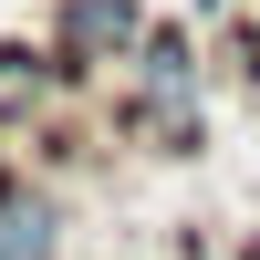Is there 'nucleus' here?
I'll return each mask as SVG.
<instances>
[{"label":"nucleus","instance_id":"f257e3e1","mask_svg":"<svg viewBox=\"0 0 260 260\" xmlns=\"http://www.w3.org/2000/svg\"><path fill=\"white\" fill-rule=\"evenodd\" d=\"M146 42V11L136 0H62L52 11V52L73 62V73H125Z\"/></svg>","mask_w":260,"mask_h":260},{"label":"nucleus","instance_id":"f03ea898","mask_svg":"<svg viewBox=\"0 0 260 260\" xmlns=\"http://www.w3.org/2000/svg\"><path fill=\"white\" fill-rule=\"evenodd\" d=\"M198 31H177V21H146L136 62H125V94H198Z\"/></svg>","mask_w":260,"mask_h":260},{"label":"nucleus","instance_id":"7ed1b4c3","mask_svg":"<svg viewBox=\"0 0 260 260\" xmlns=\"http://www.w3.org/2000/svg\"><path fill=\"white\" fill-rule=\"evenodd\" d=\"M52 250H62V208H52V187L0 177V260H52Z\"/></svg>","mask_w":260,"mask_h":260},{"label":"nucleus","instance_id":"20e7f679","mask_svg":"<svg viewBox=\"0 0 260 260\" xmlns=\"http://www.w3.org/2000/svg\"><path fill=\"white\" fill-rule=\"evenodd\" d=\"M229 11H260V0H198V21H229Z\"/></svg>","mask_w":260,"mask_h":260}]
</instances>
